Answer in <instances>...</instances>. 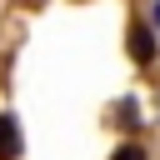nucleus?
Returning <instances> with one entry per match:
<instances>
[{
  "instance_id": "obj_1",
  "label": "nucleus",
  "mask_w": 160,
  "mask_h": 160,
  "mask_svg": "<svg viewBox=\"0 0 160 160\" xmlns=\"http://www.w3.org/2000/svg\"><path fill=\"white\" fill-rule=\"evenodd\" d=\"M125 40H130V60H140V65H150V60H155V35H150L140 20L130 25V35H125Z\"/></svg>"
},
{
  "instance_id": "obj_2",
  "label": "nucleus",
  "mask_w": 160,
  "mask_h": 160,
  "mask_svg": "<svg viewBox=\"0 0 160 160\" xmlns=\"http://www.w3.org/2000/svg\"><path fill=\"white\" fill-rule=\"evenodd\" d=\"M0 160H20V120L0 115Z\"/></svg>"
},
{
  "instance_id": "obj_3",
  "label": "nucleus",
  "mask_w": 160,
  "mask_h": 160,
  "mask_svg": "<svg viewBox=\"0 0 160 160\" xmlns=\"http://www.w3.org/2000/svg\"><path fill=\"white\" fill-rule=\"evenodd\" d=\"M115 160H150V155H145V145H120Z\"/></svg>"
}]
</instances>
